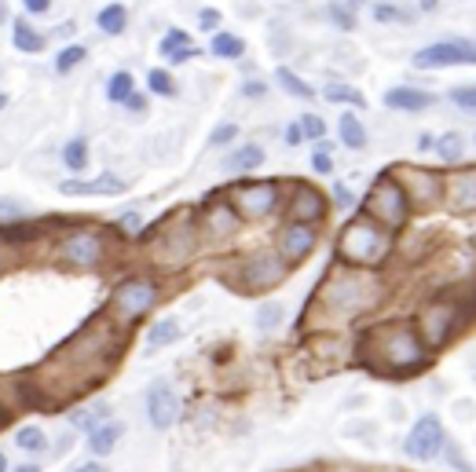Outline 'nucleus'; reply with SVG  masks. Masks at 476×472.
<instances>
[{
    "instance_id": "obj_1",
    "label": "nucleus",
    "mask_w": 476,
    "mask_h": 472,
    "mask_svg": "<svg viewBox=\"0 0 476 472\" xmlns=\"http://www.w3.org/2000/svg\"><path fill=\"white\" fill-rule=\"evenodd\" d=\"M363 359L374 366L378 374L407 378V374L426 370L433 352L421 341V334L410 319H389L363 337Z\"/></svg>"
},
{
    "instance_id": "obj_2",
    "label": "nucleus",
    "mask_w": 476,
    "mask_h": 472,
    "mask_svg": "<svg viewBox=\"0 0 476 472\" xmlns=\"http://www.w3.org/2000/svg\"><path fill=\"white\" fill-rule=\"evenodd\" d=\"M385 297V286L378 279V272H363V268H348V264H334L330 275L323 279L315 304H319L334 323H352L359 315L374 311Z\"/></svg>"
},
{
    "instance_id": "obj_3",
    "label": "nucleus",
    "mask_w": 476,
    "mask_h": 472,
    "mask_svg": "<svg viewBox=\"0 0 476 472\" xmlns=\"http://www.w3.org/2000/svg\"><path fill=\"white\" fill-rule=\"evenodd\" d=\"M396 253V235L389 227H382L370 217H352L341 231H337V264L348 268H363V272H378L389 264V256Z\"/></svg>"
},
{
    "instance_id": "obj_4",
    "label": "nucleus",
    "mask_w": 476,
    "mask_h": 472,
    "mask_svg": "<svg viewBox=\"0 0 476 472\" xmlns=\"http://www.w3.org/2000/svg\"><path fill=\"white\" fill-rule=\"evenodd\" d=\"M162 297H166V286H162V279H157L154 272H136V275H125L114 289H111V307H107V315L121 326V330H129V326H136V323H143L147 315L162 304Z\"/></svg>"
},
{
    "instance_id": "obj_5",
    "label": "nucleus",
    "mask_w": 476,
    "mask_h": 472,
    "mask_svg": "<svg viewBox=\"0 0 476 472\" xmlns=\"http://www.w3.org/2000/svg\"><path fill=\"white\" fill-rule=\"evenodd\" d=\"M51 256H56V264H63L70 272H99L111 260V238H107V231H99L92 224L67 227L56 238Z\"/></svg>"
},
{
    "instance_id": "obj_6",
    "label": "nucleus",
    "mask_w": 476,
    "mask_h": 472,
    "mask_svg": "<svg viewBox=\"0 0 476 472\" xmlns=\"http://www.w3.org/2000/svg\"><path fill=\"white\" fill-rule=\"evenodd\" d=\"M202 249V231L194 217H180V220H166L157 227L154 242H150V260L162 272H184Z\"/></svg>"
},
{
    "instance_id": "obj_7",
    "label": "nucleus",
    "mask_w": 476,
    "mask_h": 472,
    "mask_svg": "<svg viewBox=\"0 0 476 472\" xmlns=\"http://www.w3.org/2000/svg\"><path fill=\"white\" fill-rule=\"evenodd\" d=\"M359 213L370 217V220H378L382 227H389L392 235L403 231L414 217V209H410V198L403 191V183L396 180V173H382L374 183H370L363 205H359Z\"/></svg>"
},
{
    "instance_id": "obj_8",
    "label": "nucleus",
    "mask_w": 476,
    "mask_h": 472,
    "mask_svg": "<svg viewBox=\"0 0 476 472\" xmlns=\"http://www.w3.org/2000/svg\"><path fill=\"white\" fill-rule=\"evenodd\" d=\"M286 275H290V264H286V260L275 253V245H272V249H253V253H246L238 264H235L231 282L242 293H268V289L283 286Z\"/></svg>"
},
{
    "instance_id": "obj_9",
    "label": "nucleus",
    "mask_w": 476,
    "mask_h": 472,
    "mask_svg": "<svg viewBox=\"0 0 476 472\" xmlns=\"http://www.w3.org/2000/svg\"><path fill=\"white\" fill-rule=\"evenodd\" d=\"M231 205L238 209L242 224H260V220H272L283 201H286V191L279 180H242L231 187Z\"/></svg>"
},
{
    "instance_id": "obj_10",
    "label": "nucleus",
    "mask_w": 476,
    "mask_h": 472,
    "mask_svg": "<svg viewBox=\"0 0 476 472\" xmlns=\"http://www.w3.org/2000/svg\"><path fill=\"white\" fill-rule=\"evenodd\" d=\"M414 326H418L421 341L429 344V352H436V348H444L458 334V326H462V304L451 300V297H433L429 304H421Z\"/></svg>"
},
{
    "instance_id": "obj_11",
    "label": "nucleus",
    "mask_w": 476,
    "mask_h": 472,
    "mask_svg": "<svg viewBox=\"0 0 476 472\" xmlns=\"http://www.w3.org/2000/svg\"><path fill=\"white\" fill-rule=\"evenodd\" d=\"M414 70H451V67H476V40L472 37H444L410 56Z\"/></svg>"
},
{
    "instance_id": "obj_12",
    "label": "nucleus",
    "mask_w": 476,
    "mask_h": 472,
    "mask_svg": "<svg viewBox=\"0 0 476 472\" xmlns=\"http://www.w3.org/2000/svg\"><path fill=\"white\" fill-rule=\"evenodd\" d=\"M330 194H323L319 187H311V183H293L286 201H283V213L290 224H311V227H319L327 217H330Z\"/></svg>"
},
{
    "instance_id": "obj_13",
    "label": "nucleus",
    "mask_w": 476,
    "mask_h": 472,
    "mask_svg": "<svg viewBox=\"0 0 476 472\" xmlns=\"http://www.w3.org/2000/svg\"><path fill=\"white\" fill-rule=\"evenodd\" d=\"M444 450H447V429L440 422V414H421L403 440V454L410 461H433Z\"/></svg>"
},
{
    "instance_id": "obj_14",
    "label": "nucleus",
    "mask_w": 476,
    "mask_h": 472,
    "mask_svg": "<svg viewBox=\"0 0 476 472\" xmlns=\"http://www.w3.org/2000/svg\"><path fill=\"white\" fill-rule=\"evenodd\" d=\"M396 180L403 183L407 198H410V209H436L444 201V187L447 180L436 173V169H421V165H400L392 169Z\"/></svg>"
},
{
    "instance_id": "obj_15",
    "label": "nucleus",
    "mask_w": 476,
    "mask_h": 472,
    "mask_svg": "<svg viewBox=\"0 0 476 472\" xmlns=\"http://www.w3.org/2000/svg\"><path fill=\"white\" fill-rule=\"evenodd\" d=\"M238 227H242V217L228 194H217L202 205V217H198L202 242H231L238 235Z\"/></svg>"
},
{
    "instance_id": "obj_16",
    "label": "nucleus",
    "mask_w": 476,
    "mask_h": 472,
    "mask_svg": "<svg viewBox=\"0 0 476 472\" xmlns=\"http://www.w3.org/2000/svg\"><path fill=\"white\" fill-rule=\"evenodd\" d=\"M315 249H319V227H311V224H290L286 220L275 235V253L290 268H301Z\"/></svg>"
},
{
    "instance_id": "obj_17",
    "label": "nucleus",
    "mask_w": 476,
    "mask_h": 472,
    "mask_svg": "<svg viewBox=\"0 0 476 472\" xmlns=\"http://www.w3.org/2000/svg\"><path fill=\"white\" fill-rule=\"evenodd\" d=\"M143 410H147V422L150 429L166 432L180 422V396L169 381H150L147 385V396H143Z\"/></svg>"
},
{
    "instance_id": "obj_18",
    "label": "nucleus",
    "mask_w": 476,
    "mask_h": 472,
    "mask_svg": "<svg viewBox=\"0 0 476 472\" xmlns=\"http://www.w3.org/2000/svg\"><path fill=\"white\" fill-rule=\"evenodd\" d=\"M125 191H129V180L118 176V173H99L95 180L70 176V180L59 183V194H67V198H88V194H95V198H118Z\"/></svg>"
},
{
    "instance_id": "obj_19",
    "label": "nucleus",
    "mask_w": 476,
    "mask_h": 472,
    "mask_svg": "<svg viewBox=\"0 0 476 472\" xmlns=\"http://www.w3.org/2000/svg\"><path fill=\"white\" fill-rule=\"evenodd\" d=\"M382 102L389 111H396V114H426V111L436 107V92L418 88V85H392L382 95Z\"/></svg>"
},
{
    "instance_id": "obj_20",
    "label": "nucleus",
    "mask_w": 476,
    "mask_h": 472,
    "mask_svg": "<svg viewBox=\"0 0 476 472\" xmlns=\"http://www.w3.org/2000/svg\"><path fill=\"white\" fill-rule=\"evenodd\" d=\"M444 201L451 213H476V169H462L447 180Z\"/></svg>"
},
{
    "instance_id": "obj_21",
    "label": "nucleus",
    "mask_w": 476,
    "mask_h": 472,
    "mask_svg": "<svg viewBox=\"0 0 476 472\" xmlns=\"http://www.w3.org/2000/svg\"><path fill=\"white\" fill-rule=\"evenodd\" d=\"M264 147L260 143H235L231 150H228V157H224V173L228 176H249V173H256L260 165H264Z\"/></svg>"
},
{
    "instance_id": "obj_22",
    "label": "nucleus",
    "mask_w": 476,
    "mask_h": 472,
    "mask_svg": "<svg viewBox=\"0 0 476 472\" xmlns=\"http://www.w3.org/2000/svg\"><path fill=\"white\" fill-rule=\"evenodd\" d=\"M180 334H184V326H180V319L176 315H162V319H154L150 326H147V337H143V352H162V348H169V344H176L180 341Z\"/></svg>"
},
{
    "instance_id": "obj_23",
    "label": "nucleus",
    "mask_w": 476,
    "mask_h": 472,
    "mask_svg": "<svg viewBox=\"0 0 476 472\" xmlns=\"http://www.w3.org/2000/svg\"><path fill=\"white\" fill-rule=\"evenodd\" d=\"M121 436H125V425L121 422H103V425H95L92 432H88V454L92 458H107L111 450H118V443H121Z\"/></svg>"
},
{
    "instance_id": "obj_24",
    "label": "nucleus",
    "mask_w": 476,
    "mask_h": 472,
    "mask_svg": "<svg viewBox=\"0 0 476 472\" xmlns=\"http://www.w3.org/2000/svg\"><path fill=\"white\" fill-rule=\"evenodd\" d=\"M12 44H15V51H22V56H40L48 40L40 30L30 26V15H19V19H12Z\"/></svg>"
},
{
    "instance_id": "obj_25",
    "label": "nucleus",
    "mask_w": 476,
    "mask_h": 472,
    "mask_svg": "<svg viewBox=\"0 0 476 472\" xmlns=\"http://www.w3.org/2000/svg\"><path fill=\"white\" fill-rule=\"evenodd\" d=\"M209 56H217L224 63H242L246 59V40L231 30H217L213 37H209Z\"/></svg>"
},
{
    "instance_id": "obj_26",
    "label": "nucleus",
    "mask_w": 476,
    "mask_h": 472,
    "mask_svg": "<svg viewBox=\"0 0 476 472\" xmlns=\"http://www.w3.org/2000/svg\"><path fill=\"white\" fill-rule=\"evenodd\" d=\"M59 162H63V169H67L70 176L88 173V162H92V147H88V139H85V136L67 139L63 150H59Z\"/></svg>"
},
{
    "instance_id": "obj_27",
    "label": "nucleus",
    "mask_w": 476,
    "mask_h": 472,
    "mask_svg": "<svg viewBox=\"0 0 476 472\" xmlns=\"http://www.w3.org/2000/svg\"><path fill=\"white\" fill-rule=\"evenodd\" d=\"M95 26L103 37H121L129 30V8L121 4V0H111V4H103L95 12Z\"/></svg>"
},
{
    "instance_id": "obj_28",
    "label": "nucleus",
    "mask_w": 476,
    "mask_h": 472,
    "mask_svg": "<svg viewBox=\"0 0 476 472\" xmlns=\"http://www.w3.org/2000/svg\"><path fill=\"white\" fill-rule=\"evenodd\" d=\"M337 139H341V147H348V150H366L370 136H366V125L359 121L355 111H345V114L337 118Z\"/></svg>"
},
{
    "instance_id": "obj_29",
    "label": "nucleus",
    "mask_w": 476,
    "mask_h": 472,
    "mask_svg": "<svg viewBox=\"0 0 476 472\" xmlns=\"http://www.w3.org/2000/svg\"><path fill=\"white\" fill-rule=\"evenodd\" d=\"M370 19L374 22H400V26H410L414 19H418V12L414 8H403V4H392V0H374L370 4Z\"/></svg>"
},
{
    "instance_id": "obj_30",
    "label": "nucleus",
    "mask_w": 476,
    "mask_h": 472,
    "mask_svg": "<svg viewBox=\"0 0 476 472\" xmlns=\"http://www.w3.org/2000/svg\"><path fill=\"white\" fill-rule=\"evenodd\" d=\"M323 99L327 102H337V107H352V111H366V95L355 88V85H345V81H334L323 88Z\"/></svg>"
},
{
    "instance_id": "obj_31",
    "label": "nucleus",
    "mask_w": 476,
    "mask_h": 472,
    "mask_svg": "<svg viewBox=\"0 0 476 472\" xmlns=\"http://www.w3.org/2000/svg\"><path fill=\"white\" fill-rule=\"evenodd\" d=\"M275 85H279L290 99H301V102H311V99H315V88H311L297 70H290V67H279V70H275Z\"/></svg>"
},
{
    "instance_id": "obj_32",
    "label": "nucleus",
    "mask_w": 476,
    "mask_h": 472,
    "mask_svg": "<svg viewBox=\"0 0 476 472\" xmlns=\"http://www.w3.org/2000/svg\"><path fill=\"white\" fill-rule=\"evenodd\" d=\"M67 417H70V425H74L77 432H85V436H88L95 425L107 422V403H92V406L85 403V406H74Z\"/></svg>"
},
{
    "instance_id": "obj_33",
    "label": "nucleus",
    "mask_w": 476,
    "mask_h": 472,
    "mask_svg": "<svg viewBox=\"0 0 476 472\" xmlns=\"http://www.w3.org/2000/svg\"><path fill=\"white\" fill-rule=\"evenodd\" d=\"M433 154L440 157L444 165H458L462 157H465V136L462 132H444V136H436V147H433Z\"/></svg>"
},
{
    "instance_id": "obj_34",
    "label": "nucleus",
    "mask_w": 476,
    "mask_h": 472,
    "mask_svg": "<svg viewBox=\"0 0 476 472\" xmlns=\"http://www.w3.org/2000/svg\"><path fill=\"white\" fill-rule=\"evenodd\" d=\"M253 323H256L260 334H275V330L286 323V307H283L279 300H264V304L256 307V315H253Z\"/></svg>"
},
{
    "instance_id": "obj_35",
    "label": "nucleus",
    "mask_w": 476,
    "mask_h": 472,
    "mask_svg": "<svg viewBox=\"0 0 476 472\" xmlns=\"http://www.w3.org/2000/svg\"><path fill=\"white\" fill-rule=\"evenodd\" d=\"M147 92L157 95V99H176L180 85L166 67H154V70H147Z\"/></svg>"
},
{
    "instance_id": "obj_36",
    "label": "nucleus",
    "mask_w": 476,
    "mask_h": 472,
    "mask_svg": "<svg viewBox=\"0 0 476 472\" xmlns=\"http://www.w3.org/2000/svg\"><path fill=\"white\" fill-rule=\"evenodd\" d=\"M15 447L22 450V454H44L48 450V432L40 429V425H22V429H15Z\"/></svg>"
},
{
    "instance_id": "obj_37",
    "label": "nucleus",
    "mask_w": 476,
    "mask_h": 472,
    "mask_svg": "<svg viewBox=\"0 0 476 472\" xmlns=\"http://www.w3.org/2000/svg\"><path fill=\"white\" fill-rule=\"evenodd\" d=\"M132 92H136V77H132L129 70H114V74L107 77V99L114 102V107H121V102H125Z\"/></svg>"
},
{
    "instance_id": "obj_38",
    "label": "nucleus",
    "mask_w": 476,
    "mask_h": 472,
    "mask_svg": "<svg viewBox=\"0 0 476 472\" xmlns=\"http://www.w3.org/2000/svg\"><path fill=\"white\" fill-rule=\"evenodd\" d=\"M191 44H194L191 30L169 26V30L162 33V40H157V51H162V59H169V56H176V51H184V48H191Z\"/></svg>"
},
{
    "instance_id": "obj_39",
    "label": "nucleus",
    "mask_w": 476,
    "mask_h": 472,
    "mask_svg": "<svg viewBox=\"0 0 476 472\" xmlns=\"http://www.w3.org/2000/svg\"><path fill=\"white\" fill-rule=\"evenodd\" d=\"M88 59V44H67V48H59V56H56V74H74L81 63Z\"/></svg>"
},
{
    "instance_id": "obj_40",
    "label": "nucleus",
    "mask_w": 476,
    "mask_h": 472,
    "mask_svg": "<svg viewBox=\"0 0 476 472\" xmlns=\"http://www.w3.org/2000/svg\"><path fill=\"white\" fill-rule=\"evenodd\" d=\"M323 19L330 22V26H337L341 33H352L355 30V12L348 8V0L341 4V0H330V4L323 8Z\"/></svg>"
},
{
    "instance_id": "obj_41",
    "label": "nucleus",
    "mask_w": 476,
    "mask_h": 472,
    "mask_svg": "<svg viewBox=\"0 0 476 472\" xmlns=\"http://www.w3.org/2000/svg\"><path fill=\"white\" fill-rule=\"evenodd\" d=\"M334 147L327 143V139H319L315 143V150H311V173L315 176H334Z\"/></svg>"
},
{
    "instance_id": "obj_42",
    "label": "nucleus",
    "mask_w": 476,
    "mask_h": 472,
    "mask_svg": "<svg viewBox=\"0 0 476 472\" xmlns=\"http://www.w3.org/2000/svg\"><path fill=\"white\" fill-rule=\"evenodd\" d=\"M447 99L454 102L462 114H472V118H476V85H454V88L447 92Z\"/></svg>"
},
{
    "instance_id": "obj_43",
    "label": "nucleus",
    "mask_w": 476,
    "mask_h": 472,
    "mask_svg": "<svg viewBox=\"0 0 476 472\" xmlns=\"http://www.w3.org/2000/svg\"><path fill=\"white\" fill-rule=\"evenodd\" d=\"M235 139H238V125L235 121H220L213 132H209V147H213V150L235 147Z\"/></svg>"
},
{
    "instance_id": "obj_44",
    "label": "nucleus",
    "mask_w": 476,
    "mask_h": 472,
    "mask_svg": "<svg viewBox=\"0 0 476 472\" xmlns=\"http://www.w3.org/2000/svg\"><path fill=\"white\" fill-rule=\"evenodd\" d=\"M114 227H118V235H125V238H139V235H147L143 227V217L136 213V209H129V213H121L118 220H114Z\"/></svg>"
},
{
    "instance_id": "obj_45",
    "label": "nucleus",
    "mask_w": 476,
    "mask_h": 472,
    "mask_svg": "<svg viewBox=\"0 0 476 472\" xmlns=\"http://www.w3.org/2000/svg\"><path fill=\"white\" fill-rule=\"evenodd\" d=\"M297 121H301V129H304V139H311V143L327 139V118H323V114H301Z\"/></svg>"
},
{
    "instance_id": "obj_46",
    "label": "nucleus",
    "mask_w": 476,
    "mask_h": 472,
    "mask_svg": "<svg viewBox=\"0 0 476 472\" xmlns=\"http://www.w3.org/2000/svg\"><path fill=\"white\" fill-rule=\"evenodd\" d=\"M30 217V209L19 198H0V224H19Z\"/></svg>"
},
{
    "instance_id": "obj_47",
    "label": "nucleus",
    "mask_w": 476,
    "mask_h": 472,
    "mask_svg": "<svg viewBox=\"0 0 476 472\" xmlns=\"http://www.w3.org/2000/svg\"><path fill=\"white\" fill-rule=\"evenodd\" d=\"M330 205L341 209V213H352V209H355V191L348 183H330Z\"/></svg>"
},
{
    "instance_id": "obj_48",
    "label": "nucleus",
    "mask_w": 476,
    "mask_h": 472,
    "mask_svg": "<svg viewBox=\"0 0 476 472\" xmlns=\"http://www.w3.org/2000/svg\"><path fill=\"white\" fill-rule=\"evenodd\" d=\"M268 92H272V85L264 81V77H246V85L238 88V95H242V99H249V102L268 99Z\"/></svg>"
},
{
    "instance_id": "obj_49",
    "label": "nucleus",
    "mask_w": 476,
    "mask_h": 472,
    "mask_svg": "<svg viewBox=\"0 0 476 472\" xmlns=\"http://www.w3.org/2000/svg\"><path fill=\"white\" fill-rule=\"evenodd\" d=\"M198 30L202 33H217L220 30V12L217 8H202L198 12Z\"/></svg>"
},
{
    "instance_id": "obj_50",
    "label": "nucleus",
    "mask_w": 476,
    "mask_h": 472,
    "mask_svg": "<svg viewBox=\"0 0 476 472\" xmlns=\"http://www.w3.org/2000/svg\"><path fill=\"white\" fill-rule=\"evenodd\" d=\"M283 143H286V147H301V143H308V139H304L301 121H290V125L283 129Z\"/></svg>"
},
{
    "instance_id": "obj_51",
    "label": "nucleus",
    "mask_w": 476,
    "mask_h": 472,
    "mask_svg": "<svg viewBox=\"0 0 476 472\" xmlns=\"http://www.w3.org/2000/svg\"><path fill=\"white\" fill-rule=\"evenodd\" d=\"M121 107H125L129 114H147V95H143V92L136 88V92H132V95H129V99L121 102Z\"/></svg>"
},
{
    "instance_id": "obj_52",
    "label": "nucleus",
    "mask_w": 476,
    "mask_h": 472,
    "mask_svg": "<svg viewBox=\"0 0 476 472\" xmlns=\"http://www.w3.org/2000/svg\"><path fill=\"white\" fill-rule=\"evenodd\" d=\"M198 56H202V51H198V48L191 44V48H184V51H176V56H169L166 63H169V67H184V63H191V59H198Z\"/></svg>"
},
{
    "instance_id": "obj_53",
    "label": "nucleus",
    "mask_w": 476,
    "mask_h": 472,
    "mask_svg": "<svg viewBox=\"0 0 476 472\" xmlns=\"http://www.w3.org/2000/svg\"><path fill=\"white\" fill-rule=\"evenodd\" d=\"M22 8H26L30 15H48V12H51V0H22Z\"/></svg>"
},
{
    "instance_id": "obj_54",
    "label": "nucleus",
    "mask_w": 476,
    "mask_h": 472,
    "mask_svg": "<svg viewBox=\"0 0 476 472\" xmlns=\"http://www.w3.org/2000/svg\"><path fill=\"white\" fill-rule=\"evenodd\" d=\"M12 268V245L4 242V238H0V275H4Z\"/></svg>"
},
{
    "instance_id": "obj_55",
    "label": "nucleus",
    "mask_w": 476,
    "mask_h": 472,
    "mask_svg": "<svg viewBox=\"0 0 476 472\" xmlns=\"http://www.w3.org/2000/svg\"><path fill=\"white\" fill-rule=\"evenodd\" d=\"M433 147H436V136H429V132H421V136H418V150H421V154H429Z\"/></svg>"
},
{
    "instance_id": "obj_56",
    "label": "nucleus",
    "mask_w": 476,
    "mask_h": 472,
    "mask_svg": "<svg viewBox=\"0 0 476 472\" xmlns=\"http://www.w3.org/2000/svg\"><path fill=\"white\" fill-rule=\"evenodd\" d=\"M74 472H107V465H103V461H81Z\"/></svg>"
},
{
    "instance_id": "obj_57",
    "label": "nucleus",
    "mask_w": 476,
    "mask_h": 472,
    "mask_svg": "<svg viewBox=\"0 0 476 472\" xmlns=\"http://www.w3.org/2000/svg\"><path fill=\"white\" fill-rule=\"evenodd\" d=\"M440 0H418V12H436Z\"/></svg>"
},
{
    "instance_id": "obj_58",
    "label": "nucleus",
    "mask_w": 476,
    "mask_h": 472,
    "mask_svg": "<svg viewBox=\"0 0 476 472\" xmlns=\"http://www.w3.org/2000/svg\"><path fill=\"white\" fill-rule=\"evenodd\" d=\"M12 22V8H8V0H0V26Z\"/></svg>"
},
{
    "instance_id": "obj_59",
    "label": "nucleus",
    "mask_w": 476,
    "mask_h": 472,
    "mask_svg": "<svg viewBox=\"0 0 476 472\" xmlns=\"http://www.w3.org/2000/svg\"><path fill=\"white\" fill-rule=\"evenodd\" d=\"M67 450H70V436H63V440L56 443V454H67Z\"/></svg>"
},
{
    "instance_id": "obj_60",
    "label": "nucleus",
    "mask_w": 476,
    "mask_h": 472,
    "mask_svg": "<svg viewBox=\"0 0 476 472\" xmlns=\"http://www.w3.org/2000/svg\"><path fill=\"white\" fill-rule=\"evenodd\" d=\"M0 472H12V461H8V454L0 450Z\"/></svg>"
},
{
    "instance_id": "obj_61",
    "label": "nucleus",
    "mask_w": 476,
    "mask_h": 472,
    "mask_svg": "<svg viewBox=\"0 0 476 472\" xmlns=\"http://www.w3.org/2000/svg\"><path fill=\"white\" fill-rule=\"evenodd\" d=\"M12 472H40V465H30V461H26V465H19V468H12Z\"/></svg>"
},
{
    "instance_id": "obj_62",
    "label": "nucleus",
    "mask_w": 476,
    "mask_h": 472,
    "mask_svg": "<svg viewBox=\"0 0 476 472\" xmlns=\"http://www.w3.org/2000/svg\"><path fill=\"white\" fill-rule=\"evenodd\" d=\"M4 107H8V95H4V92H0V114H4Z\"/></svg>"
},
{
    "instance_id": "obj_63",
    "label": "nucleus",
    "mask_w": 476,
    "mask_h": 472,
    "mask_svg": "<svg viewBox=\"0 0 476 472\" xmlns=\"http://www.w3.org/2000/svg\"><path fill=\"white\" fill-rule=\"evenodd\" d=\"M472 147H476V136H472Z\"/></svg>"
}]
</instances>
